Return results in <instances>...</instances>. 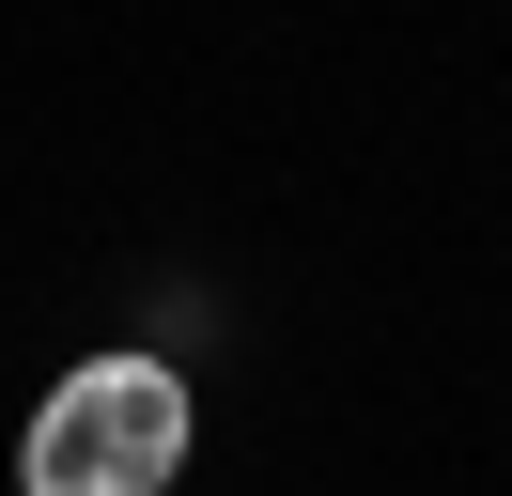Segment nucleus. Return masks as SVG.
Returning a JSON list of instances; mask_svg holds the SVG:
<instances>
[{
    "instance_id": "nucleus-1",
    "label": "nucleus",
    "mask_w": 512,
    "mask_h": 496,
    "mask_svg": "<svg viewBox=\"0 0 512 496\" xmlns=\"http://www.w3.org/2000/svg\"><path fill=\"white\" fill-rule=\"evenodd\" d=\"M187 434H202V403L171 357H78L16 434V496H171Z\"/></svg>"
}]
</instances>
